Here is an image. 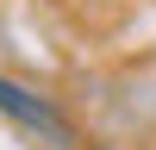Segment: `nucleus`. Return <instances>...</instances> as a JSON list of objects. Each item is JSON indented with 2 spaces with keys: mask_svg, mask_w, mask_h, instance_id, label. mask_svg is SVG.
Here are the masks:
<instances>
[{
  "mask_svg": "<svg viewBox=\"0 0 156 150\" xmlns=\"http://www.w3.org/2000/svg\"><path fill=\"white\" fill-rule=\"evenodd\" d=\"M0 112H6V119H19L25 131H37V138H62V131H69L56 106H44V100H37L31 88L6 81V75H0Z\"/></svg>",
  "mask_w": 156,
  "mask_h": 150,
  "instance_id": "obj_1",
  "label": "nucleus"
}]
</instances>
